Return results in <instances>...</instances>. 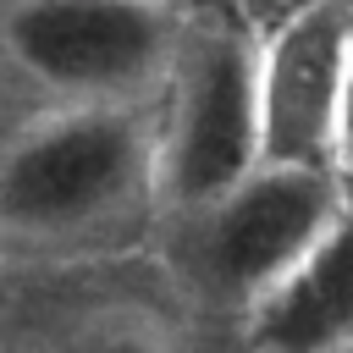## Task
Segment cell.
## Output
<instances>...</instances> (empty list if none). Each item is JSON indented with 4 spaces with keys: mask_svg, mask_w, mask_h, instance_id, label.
<instances>
[{
    "mask_svg": "<svg viewBox=\"0 0 353 353\" xmlns=\"http://www.w3.org/2000/svg\"><path fill=\"white\" fill-rule=\"evenodd\" d=\"M160 154V99L50 105L0 143V243L77 248L132 226L149 204Z\"/></svg>",
    "mask_w": 353,
    "mask_h": 353,
    "instance_id": "obj_1",
    "label": "cell"
},
{
    "mask_svg": "<svg viewBox=\"0 0 353 353\" xmlns=\"http://www.w3.org/2000/svg\"><path fill=\"white\" fill-rule=\"evenodd\" d=\"M188 28L176 0H6L0 61L55 105H149Z\"/></svg>",
    "mask_w": 353,
    "mask_h": 353,
    "instance_id": "obj_2",
    "label": "cell"
},
{
    "mask_svg": "<svg viewBox=\"0 0 353 353\" xmlns=\"http://www.w3.org/2000/svg\"><path fill=\"white\" fill-rule=\"evenodd\" d=\"M265 165L259 39L232 22H193L160 94V204L188 215Z\"/></svg>",
    "mask_w": 353,
    "mask_h": 353,
    "instance_id": "obj_3",
    "label": "cell"
},
{
    "mask_svg": "<svg viewBox=\"0 0 353 353\" xmlns=\"http://www.w3.org/2000/svg\"><path fill=\"white\" fill-rule=\"evenodd\" d=\"M342 171H309V165H259L232 193L210 199L204 210H188L182 232V265L199 281L210 303L254 309L347 210Z\"/></svg>",
    "mask_w": 353,
    "mask_h": 353,
    "instance_id": "obj_4",
    "label": "cell"
},
{
    "mask_svg": "<svg viewBox=\"0 0 353 353\" xmlns=\"http://www.w3.org/2000/svg\"><path fill=\"white\" fill-rule=\"evenodd\" d=\"M347 61H353V0H309L259 44L265 165L342 171Z\"/></svg>",
    "mask_w": 353,
    "mask_h": 353,
    "instance_id": "obj_5",
    "label": "cell"
},
{
    "mask_svg": "<svg viewBox=\"0 0 353 353\" xmlns=\"http://www.w3.org/2000/svg\"><path fill=\"white\" fill-rule=\"evenodd\" d=\"M248 342L254 353H353V199L248 309Z\"/></svg>",
    "mask_w": 353,
    "mask_h": 353,
    "instance_id": "obj_6",
    "label": "cell"
},
{
    "mask_svg": "<svg viewBox=\"0 0 353 353\" xmlns=\"http://www.w3.org/2000/svg\"><path fill=\"white\" fill-rule=\"evenodd\" d=\"M77 353H176V347L165 336H149V331H99Z\"/></svg>",
    "mask_w": 353,
    "mask_h": 353,
    "instance_id": "obj_7",
    "label": "cell"
},
{
    "mask_svg": "<svg viewBox=\"0 0 353 353\" xmlns=\"http://www.w3.org/2000/svg\"><path fill=\"white\" fill-rule=\"evenodd\" d=\"M342 171H353V61H347V94H342Z\"/></svg>",
    "mask_w": 353,
    "mask_h": 353,
    "instance_id": "obj_8",
    "label": "cell"
}]
</instances>
